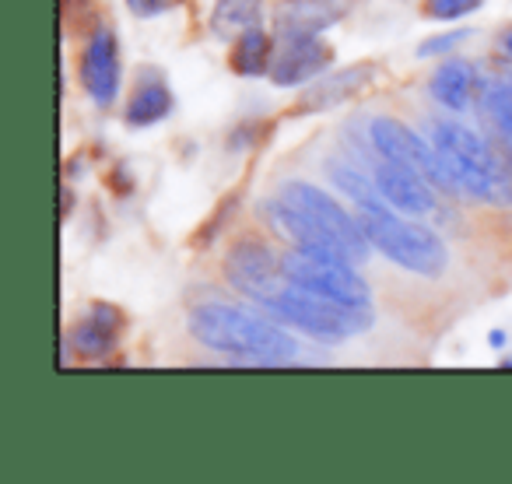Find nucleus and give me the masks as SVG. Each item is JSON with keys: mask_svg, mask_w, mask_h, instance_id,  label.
<instances>
[{"mask_svg": "<svg viewBox=\"0 0 512 484\" xmlns=\"http://www.w3.org/2000/svg\"><path fill=\"white\" fill-rule=\"evenodd\" d=\"M225 278L253 306H260L267 316L302 330V334L341 341V337H355L372 327L369 306H344V302L323 299V295L288 281L281 274L278 253L267 250L260 239H242L239 246L228 250Z\"/></svg>", "mask_w": 512, "mask_h": 484, "instance_id": "f257e3e1", "label": "nucleus"}, {"mask_svg": "<svg viewBox=\"0 0 512 484\" xmlns=\"http://www.w3.org/2000/svg\"><path fill=\"white\" fill-rule=\"evenodd\" d=\"M264 0H214L211 8V32L214 36H239L242 29H253L260 22Z\"/></svg>", "mask_w": 512, "mask_h": 484, "instance_id": "f3484780", "label": "nucleus"}, {"mask_svg": "<svg viewBox=\"0 0 512 484\" xmlns=\"http://www.w3.org/2000/svg\"><path fill=\"white\" fill-rule=\"evenodd\" d=\"M369 134H372V144H376V151L383 158H393V162L414 169L421 179H428L435 190L460 193V186L453 183L446 162H442L439 148L421 141V137L414 134L407 123L393 120V116H376V120H372V127H369Z\"/></svg>", "mask_w": 512, "mask_h": 484, "instance_id": "0eeeda50", "label": "nucleus"}, {"mask_svg": "<svg viewBox=\"0 0 512 484\" xmlns=\"http://www.w3.org/2000/svg\"><path fill=\"white\" fill-rule=\"evenodd\" d=\"M190 334L197 344L221 355H232L239 362L281 365L292 362L299 344L281 330V323H271L264 316L246 313V309L207 302L190 313Z\"/></svg>", "mask_w": 512, "mask_h": 484, "instance_id": "f03ea898", "label": "nucleus"}, {"mask_svg": "<svg viewBox=\"0 0 512 484\" xmlns=\"http://www.w3.org/2000/svg\"><path fill=\"white\" fill-rule=\"evenodd\" d=\"M484 109H488V120L495 123L502 141L512 148V81H495L484 92Z\"/></svg>", "mask_w": 512, "mask_h": 484, "instance_id": "6ab92c4d", "label": "nucleus"}, {"mask_svg": "<svg viewBox=\"0 0 512 484\" xmlns=\"http://www.w3.org/2000/svg\"><path fill=\"white\" fill-rule=\"evenodd\" d=\"M127 8L134 11V15H141V18H155V15H162V11L169 8V0H127Z\"/></svg>", "mask_w": 512, "mask_h": 484, "instance_id": "4be33fe9", "label": "nucleus"}, {"mask_svg": "<svg viewBox=\"0 0 512 484\" xmlns=\"http://www.w3.org/2000/svg\"><path fill=\"white\" fill-rule=\"evenodd\" d=\"M372 74H376V67H372V64L344 67V71H337L334 78L320 81V85H313L306 95H302L299 113H320V109H334V106H341V102H348L351 95H358L365 85H369Z\"/></svg>", "mask_w": 512, "mask_h": 484, "instance_id": "ddd939ff", "label": "nucleus"}, {"mask_svg": "<svg viewBox=\"0 0 512 484\" xmlns=\"http://www.w3.org/2000/svg\"><path fill=\"white\" fill-rule=\"evenodd\" d=\"M81 81L95 106H113L120 92V46L109 29H95L81 53Z\"/></svg>", "mask_w": 512, "mask_h": 484, "instance_id": "6e6552de", "label": "nucleus"}, {"mask_svg": "<svg viewBox=\"0 0 512 484\" xmlns=\"http://www.w3.org/2000/svg\"><path fill=\"white\" fill-rule=\"evenodd\" d=\"M120 330H123L120 309L109 306V302H95L85 320L71 330L67 344H71V351L81 358H106L109 351L116 348V341H120Z\"/></svg>", "mask_w": 512, "mask_h": 484, "instance_id": "9b49d317", "label": "nucleus"}, {"mask_svg": "<svg viewBox=\"0 0 512 484\" xmlns=\"http://www.w3.org/2000/svg\"><path fill=\"white\" fill-rule=\"evenodd\" d=\"M278 264L288 281L323 295V299L344 302V306H369V285L358 278L355 264H348V260L295 246L292 253H281Z\"/></svg>", "mask_w": 512, "mask_h": 484, "instance_id": "423d86ee", "label": "nucleus"}, {"mask_svg": "<svg viewBox=\"0 0 512 484\" xmlns=\"http://www.w3.org/2000/svg\"><path fill=\"white\" fill-rule=\"evenodd\" d=\"M362 232L365 239L383 253L386 260H393L397 267L421 278H439L449 264L446 242L425 225L400 218V211L393 204H376L362 211Z\"/></svg>", "mask_w": 512, "mask_h": 484, "instance_id": "20e7f679", "label": "nucleus"}, {"mask_svg": "<svg viewBox=\"0 0 512 484\" xmlns=\"http://www.w3.org/2000/svg\"><path fill=\"white\" fill-rule=\"evenodd\" d=\"M228 64L239 78H260V74H271L274 64V43L260 25L253 29H242L232 43V53H228Z\"/></svg>", "mask_w": 512, "mask_h": 484, "instance_id": "2eb2a0df", "label": "nucleus"}, {"mask_svg": "<svg viewBox=\"0 0 512 484\" xmlns=\"http://www.w3.org/2000/svg\"><path fill=\"white\" fill-rule=\"evenodd\" d=\"M477 8H481V0H428L425 15L435 22H453V18H463Z\"/></svg>", "mask_w": 512, "mask_h": 484, "instance_id": "aec40b11", "label": "nucleus"}, {"mask_svg": "<svg viewBox=\"0 0 512 484\" xmlns=\"http://www.w3.org/2000/svg\"><path fill=\"white\" fill-rule=\"evenodd\" d=\"M330 179H334L337 186H341L344 193H348L351 200L358 204V211H365V207H376V204H386L383 193L376 190V183H365V176L358 169H351L348 162H330Z\"/></svg>", "mask_w": 512, "mask_h": 484, "instance_id": "a211bd4d", "label": "nucleus"}, {"mask_svg": "<svg viewBox=\"0 0 512 484\" xmlns=\"http://www.w3.org/2000/svg\"><path fill=\"white\" fill-rule=\"evenodd\" d=\"M278 200H285L288 207L302 214L306 221H313L323 235L330 239V246L337 250V257H344L348 264H362L369 257L372 242L365 239L362 221H355L334 197L320 190L313 183H302V179H288L278 190Z\"/></svg>", "mask_w": 512, "mask_h": 484, "instance_id": "39448f33", "label": "nucleus"}, {"mask_svg": "<svg viewBox=\"0 0 512 484\" xmlns=\"http://www.w3.org/2000/svg\"><path fill=\"white\" fill-rule=\"evenodd\" d=\"M474 85H477V71L467 60H446V64L435 67L432 81H428V92L439 106L446 109H467L474 99Z\"/></svg>", "mask_w": 512, "mask_h": 484, "instance_id": "4468645a", "label": "nucleus"}, {"mask_svg": "<svg viewBox=\"0 0 512 484\" xmlns=\"http://www.w3.org/2000/svg\"><path fill=\"white\" fill-rule=\"evenodd\" d=\"M498 50L505 53V60H512V29H505L502 36H498Z\"/></svg>", "mask_w": 512, "mask_h": 484, "instance_id": "5701e85b", "label": "nucleus"}, {"mask_svg": "<svg viewBox=\"0 0 512 484\" xmlns=\"http://www.w3.org/2000/svg\"><path fill=\"white\" fill-rule=\"evenodd\" d=\"M172 109V92L158 74H144L134 88V99L127 106V123L130 127H151V123L165 120Z\"/></svg>", "mask_w": 512, "mask_h": 484, "instance_id": "dca6fc26", "label": "nucleus"}, {"mask_svg": "<svg viewBox=\"0 0 512 484\" xmlns=\"http://www.w3.org/2000/svg\"><path fill=\"white\" fill-rule=\"evenodd\" d=\"M334 60V50L323 43L320 36H292L285 39V46L278 50L271 64V81L281 88L306 85L316 74H323Z\"/></svg>", "mask_w": 512, "mask_h": 484, "instance_id": "9d476101", "label": "nucleus"}, {"mask_svg": "<svg viewBox=\"0 0 512 484\" xmlns=\"http://www.w3.org/2000/svg\"><path fill=\"white\" fill-rule=\"evenodd\" d=\"M372 183L383 193L386 204H393L404 214H432L435 211V186L428 179H421L414 169L383 158L372 172Z\"/></svg>", "mask_w": 512, "mask_h": 484, "instance_id": "1a4fd4ad", "label": "nucleus"}, {"mask_svg": "<svg viewBox=\"0 0 512 484\" xmlns=\"http://www.w3.org/2000/svg\"><path fill=\"white\" fill-rule=\"evenodd\" d=\"M470 32L467 29H460V32H449V36H439V39H428L425 46L418 50V57H435V53H442V50H453L456 43H463Z\"/></svg>", "mask_w": 512, "mask_h": 484, "instance_id": "412c9836", "label": "nucleus"}, {"mask_svg": "<svg viewBox=\"0 0 512 484\" xmlns=\"http://www.w3.org/2000/svg\"><path fill=\"white\" fill-rule=\"evenodd\" d=\"M432 144L439 148L453 183L460 193L477 197L484 204H512V176L498 155L474 134L470 127L456 120H439L432 127Z\"/></svg>", "mask_w": 512, "mask_h": 484, "instance_id": "7ed1b4c3", "label": "nucleus"}, {"mask_svg": "<svg viewBox=\"0 0 512 484\" xmlns=\"http://www.w3.org/2000/svg\"><path fill=\"white\" fill-rule=\"evenodd\" d=\"M337 18H341V11H337L330 0H285V4L274 11V25H278L281 39L320 36Z\"/></svg>", "mask_w": 512, "mask_h": 484, "instance_id": "f8f14e48", "label": "nucleus"}]
</instances>
